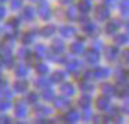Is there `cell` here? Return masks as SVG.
Returning <instances> with one entry per match:
<instances>
[{"instance_id":"cell-9","label":"cell","mask_w":129,"mask_h":124,"mask_svg":"<svg viewBox=\"0 0 129 124\" xmlns=\"http://www.w3.org/2000/svg\"><path fill=\"white\" fill-rule=\"evenodd\" d=\"M128 29H129V25H128Z\"/></svg>"},{"instance_id":"cell-8","label":"cell","mask_w":129,"mask_h":124,"mask_svg":"<svg viewBox=\"0 0 129 124\" xmlns=\"http://www.w3.org/2000/svg\"><path fill=\"white\" fill-rule=\"evenodd\" d=\"M123 110H125L126 113H129V100H126L125 103H123Z\"/></svg>"},{"instance_id":"cell-7","label":"cell","mask_w":129,"mask_h":124,"mask_svg":"<svg viewBox=\"0 0 129 124\" xmlns=\"http://www.w3.org/2000/svg\"><path fill=\"white\" fill-rule=\"evenodd\" d=\"M117 40L118 43H128V40H129V38L126 36V35H119V36H117Z\"/></svg>"},{"instance_id":"cell-2","label":"cell","mask_w":129,"mask_h":124,"mask_svg":"<svg viewBox=\"0 0 129 124\" xmlns=\"http://www.w3.org/2000/svg\"><path fill=\"white\" fill-rule=\"evenodd\" d=\"M118 27H119V24H118L117 21H112V23H110L108 27H107V32H108V34H112Z\"/></svg>"},{"instance_id":"cell-6","label":"cell","mask_w":129,"mask_h":124,"mask_svg":"<svg viewBox=\"0 0 129 124\" xmlns=\"http://www.w3.org/2000/svg\"><path fill=\"white\" fill-rule=\"evenodd\" d=\"M87 59H89V61H97V53L96 52H89L87 53Z\"/></svg>"},{"instance_id":"cell-4","label":"cell","mask_w":129,"mask_h":124,"mask_svg":"<svg viewBox=\"0 0 129 124\" xmlns=\"http://www.w3.org/2000/svg\"><path fill=\"white\" fill-rule=\"evenodd\" d=\"M107 56H108V59H115V56H117V49L108 48L107 49Z\"/></svg>"},{"instance_id":"cell-3","label":"cell","mask_w":129,"mask_h":124,"mask_svg":"<svg viewBox=\"0 0 129 124\" xmlns=\"http://www.w3.org/2000/svg\"><path fill=\"white\" fill-rule=\"evenodd\" d=\"M107 105H108V100H107L106 98H99V102H97L99 109H106Z\"/></svg>"},{"instance_id":"cell-5","label":"cell","mask_w":129,"mask_h":124,"mask_svg":"<svg viewBox=\"0 0 129 124\" xmlns=\"http://www.w3.org/2000/svg\"><path fill=\"white\" fill-rule=\"evenodd\" d=\"M121 9H122L123 14H128V11H129V0H123L122 4H121Z\"/></svg>"},{"instance_id":"cell-1","label":"cell","mask_w":129,"mask_h":124,"mask_svg":"<svg viewBox=\"0 0 129 124\" xmlns=\"http://www.w3.org/2000/svg\"><path fill=\"white\" fill-rule=\"evenodd\" d=\"M107 17H108V11H107V9L99 7L97 9V18L99 20H106Z\"/></svg>"}]
</instances>
